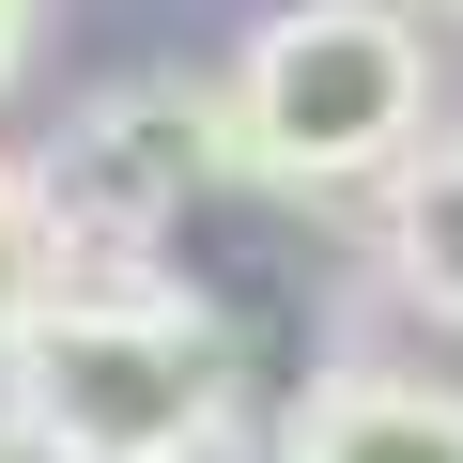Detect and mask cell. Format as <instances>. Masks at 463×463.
<instances>
[{
  "instance_id": "obj_8",
  "label": "cell",
  "mask_w": 463,
  "mask_h": 463,
  "mask_svg": "<svg viewBox=\"0 0 463 463\" xmlns=\"http://www.w3.org/2000/svg\"><path fill=\"white\" fill-rule=\"evenodd\" d=\"M32 16H47V0H0V78L32 62Z\"/></svg>"
},
{
  "instance_id": "obj_6",
  "label": "cell",
  "mask_w": 463,
  "mask_h": 463,
  "mask_svg": "<svg viewBox=\"0 0 463 463\" xmlns=\"http://www.w3.org/2000/svg\"><path fill=\"white\" fill-rule=\"evenodd\" d=\"M62 309V263H47V216H32V170L0 155V355Z\"/></svg>"
},
{
  "instance_id": "obj_5",
  "label": "cell",
  "mask_w": 463,
  "mask_h": 463,
  "mask_svg": "<svg viewBox=\"0 0 463 463\" xmlns=\"http://www.w3.org/2000/svg\"><path fill=\"white\" fill-rule=\"evenodd\" d=\"M371 263H386L402 309L463 325V139H417V170L371 185Z\"/></svg>"
},
{
  "instance_id": "obj_2",
  "label": "cell",
  "mask_w": 463,
  "mask_h": 463,
  "mask_svg": "<svg viewBox=\"0 0 463 463\" xmlns=\"http://www.w3.org/2000/svg\"><path fill=\"white\" fill-rule=\"evenodd\" d=\"M0 417L16 432H62L93 463H216L232 448V340L124 279V294H62L16 355H0Z\"/></svg>"
},
{
  "instance_id": "obj_3",
  "label": "cell",
  "mask_w": 463,
  "mask_h": 463,
  "mask_svg": "<svg viewBox=\"0 0 463 463\" xmlns=\"http://www.w3.org/2000/svg\"><path fill=\"white\" fill-rule=\"evenodd\" d=\"M232 170V93L216 78H109L47 155H32V216L62 294H124L155 263V232Z\"/></svg>"
},
{
  "instance_id": "obj_4",
  "label": "cell",
  "mask_w": 463,
  "mask_h": 463,
  "mask_svg": "<svg viewBox=\"0 0 463 463\" xmlns=\"http://www.w3.org/2000/svg\"><path fill=\"white\" fill-rule=\"evenodd\" d=\"M279 463H463V386H432V371H325L279 417Z\"/></svg>"
},
{
  "instance_id": "obj_1",
  "label": "cell",
  "mask_w": 463,
  "mask_h": 463,
  "mask_svg": "<svg viewBox=\"0 0 463 463\" xmlns=\"http://www.w3.org/2000/svg\"><path fill=\"white\" fill-rule=\"evenodd\" d=\"M232 170L340 201V185H402L432 139V32L402 0H279L232 47Z\"/></svg>"
},
{
  "instance_id": "obj_7",
  "label": "cell",
  "mask_w": 463,
  "mask_h": 463,
  "mask_svg": "<svg viewBox=\"0 0 463 463\" xmlns=\"http://www.w3.org/2000/svg\"><path fill=\"white\" fill-rule=\"evenodd\" d=\"M0 463H93V448H62V432H16V417H0Z\"/></svg>"
}]
</instances>
